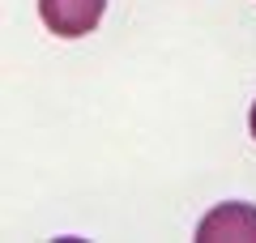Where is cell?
<instances>
[{
	"instance_id": "2",
	"label": "cell",
	"mask_w": 256,
	"mask_h": 243,
	"mask_svg": "<svg viewBox=\"0 0 256 243\" xmlns=\"http://www.w3.org/2000/svg\"><path fill=\"white\" fill-rule=\"evenodd\" d=\"M196 239H256V209L252 205H218L196 226Z\"/></svg>"
},
{
	"instance_id": "1",
	"label": "cell",
	"mask_w": 256,
	"mask_h": 243,
	"mask_svg": "<svg viewBox=\"0 0 256 243\" xmlns=\"http://www.w3.org/2000/svg\"><path fill=\"white\" fill-rule=\"evenodd\" d=\"M107 0H38V18L52 34L60 38H82L98 26Z\"/></svg>"
},
{
	"instance_id": "3",
	"label": "cell",
	"mask_w": 256,
	"mask_h": 243,
	"mask_svg": "<svg viewBox=\"0 0 256 243\" xmlns=\"http://www.w3.org/2000/svg\"><path fill=\"white\" fill-rule=\"evenodd\" d=\"M252 136H256V102H252Z\"/></svg>"
}]
</instances>
